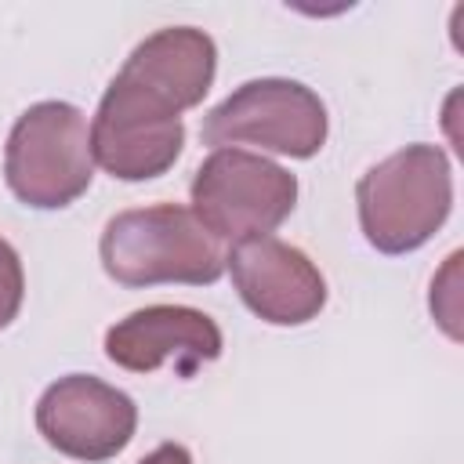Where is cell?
Returning <instances> with one entry per match:
<instances>
[{"mask_svg":"<svg viewBox=\"0 0 464 464\" xmlns=\"http://www.w3.org/2000/svg\"><path fill=\"white\" fill-rule=\"evenodd\" d=\"M102 265L123 286H203L225 272V250L188 207L160 203L123 210L105 225Z\"/></svg>","mask_w":464,"mask_h":464,"instance_id":"1","label":"cell"},{"mask_svg":"<svg viewBox=\"0 0 464 464\" xmlns=\"http://www.w3.org/2000/svg\"><path fill=\"white\" fill-rule=\"evenodd\" d=\"M355 199L370 246L381 254L417 250L450 214V160L439 145H406L359 178Z\"/></svg>","mask_w":464,"mask_h":464,"instance_id":"2","label":"cell"},{"mask_svg":"<svg viewBox=\"0 0 464 464\" xmlns=\"http://www.w3.org/2000/svg\"><path fill=\"white\" fill-rule=\"evenodd\" d=\"M181 112L185 105L170 91L123 65L91 123L94 163L123 181L167 174L185 145Z\"/></svg>","mask_w":464,"mask_h":464,"instance_id":"3","label":"cell"},{"mask_svg":"<svg viewBox=\"0 0 464 464\" xmlns=\"http://www.w3.org/2000/svg\"><path fill=\"white\" fill-rule=\"evenodd\" d=\"M4 174L25 207L58 210L80 199L94 178L83 112L69 102H40L25 109L7 138Z\"/></svg>","mask_w":464,"mask_h":464,"instance_id":"4","label":"cell"},{"mask_svg":"<svg viewBox=\"0 0 464 464\" xmlns=\"http://www.w3.org/2000/svg\"><path fill=\"white\" fill-rule=\"evenodd\" d=\"M294 203L297 178L243 149H214L192 178V214L218 243H246L276 232Z\"/></svg>","mask_w":464,"mask_h":464,"instance_id":"5","label":"cell"},{"mask_svg":"<svg viewBox=\"0 0 464 464\" xmlns=\"http://www.w3.org/2000/svg\"><path fill=\"white\" fill-rule=\"evenodd\" d=\"M203 141L214 149L261 145L283 156L308 160L326 141V109L319 94L297 80H250L218 109H210Z\"/></svg>","mask_w":464,"mask_h":464,"instance_id":"6","label":"cell"},{"mask_svg":"<svg viewBox=\"0 0 464 464\" xmlns=\"http://www.w3.org/2000/svg\"><path fill=\"white\" fill-rule=\"evenodd\" d=\"M138 424V406L120 388L87 377L69 373L54 381L40 406H36V428L40 435L72 460H109L116 457Z\"/></svg>","mask_w":464,"mask_h":464,"instance_id":"7","label":"cell"},{"mask_svg":"<svg viewBox=\"0 0 464 464\" xmlns=\"http://www.w3.org/2000/svg\"><path fill=\"white\" fill-rule=\"evenodd\" d=\"M225 265L246 308L265 323L297 326L319 315V308L326 304V283L319 268L283 239L261 236L236 243Z\"/></svg>","mask_w":464,"mask_h":464,"instance_id":"8","label":"cell"},{"mask_svg":"<svg viewBox=\"0 0 464 464\" xmlns=\"http://www.w3.org/2000/svg\"><path fill=\"white\" fill-rule=\"evenodd\" d=\"M105 355L130 373H152L174 359V366L188 377L221 355V330L196 308L152 304L130 312L105 334Z\"/></svg>","mask_w":464,"mask_h":464,"instance_id":"9","label":"cell"},{"mask_svg":"<svg viewBox=\"0 0 464 464\" xmlns=\"http://www.w3.org/2000/svg\"><path fill=\"white\" fill-rule=\"evenodd\" d=\"M22 290H25L22 261H18L14 246L0 236V330L18 315V308H22Z\"/></svg>","mask_w":464,"mask_h":464,"instance_id":"10","label":"cell"},{"mask_svg":"<svg viewBox=\"0 0 464 464\" xmlns=\"http://www.w3.org/2000/svg\"><path fill=\"white\" fill-rule=\"evenodd\" d=\"M141 464H192V457H188L185 446H178V442H163V446L152 450Z\"/></svg>","mask_w":464,"mask_h":464,"instance_id":"11","label":"cell"}]
</instances>
